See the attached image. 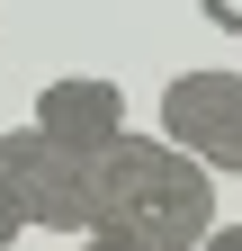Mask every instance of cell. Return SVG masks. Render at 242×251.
Listing matches in <instances>:
<instances>
[{
	"label": "cell",
	"instance_id": "1",
	"mask_svg": "<svg viewBox=\"0 0 242 251\" xmlns=\"http://www.w3.org/2000/svg\"><path fill=\"white\" fill-rule=\"evenodd\" d=\"M216 225V171L197 152H179L170 135H117L90 152V225L99 242H135V251H197Z\"/></svg>",
	"mask_w": 242,
	"mask_h": 251
},
{
	"label": "cell",
	"instance_id": "2",
	"mask_svg": "<svg viewBox=\"0 0 242 251\" xmlns=\"http://www.w3.org/2000/svg\"><path fill=\"white\" fill-rule=\"evenodd\" d=\"M0 188L18 198L27 233L45 225V233L81 242V225H90V152H63L45 126H9L0 135Z\"/></svg>",
	"mask_w": 242,
	"mask_h": 251
},
{
	"label": "cell",
	"instance_id": "3",
	"mask_svg": "<svg viewBox=\"0 0 242 251\" xmlns=\"http://www.w3.org/2000/svg\"><path fill=\"white\" fill-rule=\"evenodd\" d=\"M162 135L179 152H197L216 179H242V72H170Z\"/></svg>",
	"mask_w": 242,
	"mask_h": 251
},
{
	"label": "cell",
	"instance_id": "4",
	"mask_svg": "<svg viewBox=\"0 0 242 251\" xmlns=\"http://www.w3.org/2000/svg\"><path fill=\"white\" fill-rule=\"evenodd\" d=\"M27 126H45L63 152H99L126 135V90L99 81V72H54L36 90V108H27Z\"/></svg>",
	"mask_w": 242,
	"mask_h": 251
},
{
	"label": "cell",
	"instance_id": "6",
	"mask_svg": "<svg viewBox=\"0 0 242 251\" xmlns=\"http://www.w3.org/2000/svg\"><path fill=\"white\" fill-rule=\"evenodd\" d=\"M18 233H27V215H18V198H9V188H0V251H9Z\"/></svg>",
	"mask_w": 242,
	"mask_h": 251
},
{
	"label": "cell",
	"instance_id": "7",
	"mask_svg": "<svg viewBox=\"0 0 242 251\" xmlns=\"http://www.w3.org/2000/svg\"><path fill=\"white\" fill-rule=\"evenodd\" d=\"M72 251H135V242H99V233H81V242H72Z\"/></svg>",
	"mask_w": 242,
	"mask_h": 251
},
{
	"label": "cell",
	"instance_id": "5",
	"mask_svg": "<svg viewBox=\"0 0 242 251\" xmlns=\"http://www.w3.org/2000/svg\"><path fill=\"white\" fill-rule=\"evenodd\" d=\"M197 18H206V27H224V36H242V0H197Z\"/></svg>",
	"mask_w": 242,
	"mask_h": 251
}]
</instances>
